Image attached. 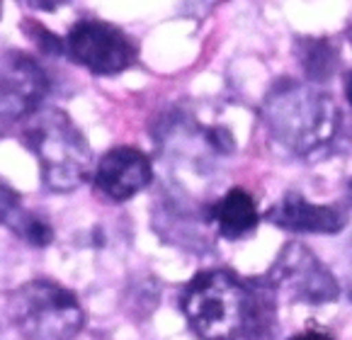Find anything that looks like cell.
I'll use <instances>...</instances> for the list:
<instances>
[{
    "label": "cell",
    "mask_w": 352,
    "mask_h": 340,
    "mask_svg": "<svg viewBox=\"0 0 352 340\" xmlns=\"http://www.w3.org/2000/svg\"><path fill=\"white\" fill-rule=\"evenodd\" d=\"M272 289L228 270H202L185 284L180 309L202 340H265L272 333Z\"/></svg>",
    "instance_id": "cell-1"
},
{
    "label": "cell",
    "mask_w": 352,
    "mask_h": 340,
    "mask_svg": "<svg viewBox=\"0 0 352 340\" xmlns=\"http://www.w3.org/2000/svg\"><path fill=\"white\" fill-rule=\"evenodd\" d=\"M260 114L270 136L296 158L326 153L340 129V107L336 100L292 78L272 85Z\"/></svg>",
    "instance_id": "cell-2"
},
{
    "label": "cell",
    "mask_w": 352,
    "mask_h": 340,
    "mask_svg": "<svg viewBox=\"0 0 352 340\" xmlns=\"http://www.w3.org/2000/svg\"><path fill=\"white\" fill-rule=\"evenodd\" d=\"M25 144L36 156L42 182L54 192H71L90 176L93 153L73 119L56 107H42L27 119Z\"/></svg>",
    "instance_id": "cell-3"
},
{
    "label": "cell",
    "mask_w": 352,
    "mask_h": 340,
    "mask_svg": "<svg viewBox=\"0 0 352 340\" xmlns=\"http://www.w3.org/2000/svg\"><path fill=\"white\" fill-rule=\"evenodd\" d=\"M10 321L25 340H73L85 326L80 301L52 279H32L10 294Z\"/></svg>",
    "instance_id": "cell-4"
},
{
    "label": "cell",
    "mask_w": 352,
    "mask_h": 340,
    "mask_svg": "<svg viewBox=\"0 0 352 340\" xmlns=\"http://www.w3.org/2000/svg\"><path fill=\"white\" fill-rule=\"evenodd\" d=\"M265 284L285 299L301 304H326L340 294L331 270L296 241H289L280 251L272 268L267 270Z\"/></svg>",
    "instance_id": "cell-5"
},
{
    "label": "cell",
    "mask_w": 352,
    "mask_h": 340,
    "mask_svg": "<svg viewBox=\"0 0 352 340\" xmlns=\"http://www.w3.org/2000/svg\"><path fill=\"white\" fill-rule=\"evenodd\" d=\"M66 52L73 61L98 76L122 73L131 66L136 54L124 32L100 20L76 22L66 36Z\"/></svg>",
    "instance_id": "cell-6"
},
{
    "label": "cell",
    "mask_w": 352,
    "mask_h": 340,
    "mask_svg": "<svg viewBox=\"0 0 352 340\" xmlns=\"http://www.w3.org/2000/svg\"><path fill=\"white\" fill-rule=\"evenodd\" d=\"M47 90L49 78L34 59L17 49L6 52L3 56V119L6 122H20L39 112Z\"/></svg>",
    "instance_id": "cell-7"
},
{
    "label": "cell",
    "mask_w": 352,
    "mask_h": 340,
    "mask_svg": "<svg viewBox=\"0 0 352 340\" xmlns=\"http://www.w3.org/2000/svg\"><path fill=\"white\" fill-rule=\"evenodd\" d=\"M153 178L151 160L131 146L109 149L95 168V187L112 202H126L148 187Z\"/></svg>",
    "instance_id": "cell-8"
},
{
    "label": "cell",
    "mask_w": 352,
    "mask_h": 340,
    "mask_svg": "<svg viewBox=\"0 0 352 340\" xmlns=\"http://www.w3.org/2000/svg\"><path fill=\"white\" fill-rule=\"evenodd\" d=\"M270 224L294 233H323L331 236L345 229L347 214L331 204H311L301 195L289 192L265 214Z\"/></svg>",
    "instance_id": "cell-9"
},
{
    "label": "cell",
    "mask_w": 352,
    "mask_h": 340,
    "mask_svg": "<svg viewBox=\"0 0 352 340\" xmlns=\"http://www.w3.org/2000/svg\"><path fill=\"white\" fill-rule=\"evenodd\" d=\"M212 219L217 224L219 236L236 241L248 233L255 231L260 222L258 206H255L253 197L241 187H231L217 204L212 206Z\"/></svg>",
    "instance_id": "cell-10"
},
{
    "label": "cell",
    "mask_w": 352,
    "mask_h": 340,
    "mask_svg": "<svg viewBox=\"0 0 352 340\" xmlns=\"http://www.w3.org/2000/svg\"><path fill=\"white\" fill-rule=\"evenodd\" d=\"M3 224L10 226L15 233H20L34 248H47L54 241L52 224L22 209L17 195L12 190H8V185H3Z\"/></svg>",
    "instance_id": "cell-11"
},
{
    "label": "cell",
    "mask_w": 352,
    "mask_h": 340,
    "mask_svg": "<svg viewBox=\"0 0 352 340\" xmlns=\"http://www.w3.org/2000/svg\"><path fill=\"white\" fill-rule=\"evenodd\" d=\"M299 56L304 63V71L316 81H326L338 66L336 49L326 39H304L299 47Z\"/></svg>",
    "instance_id": "cell-12"
},
{
    "label": "cell",
    "mask_w": 352,
    "mask_h": 340,
    "mask_svg": "<svg viewBox=\"0 0 352 340\" xmlns=\"http://www.w3.org/2000/svg\"><path fill=\"white\" fill-rule=\"evenodd\" d=\"M32 32H36V44L42 47V52H47V54H58L61 49H66V44H63L61 39H58L56 34H52L49 30H44V27H30Z\"/></svg>",
    "instance_id": "cell-13"
},
{
    "label": "cell",
    "mask_w": 352,
    "mask_h": 340,
    "mask_svg": "<svg viewBox=\"0 0 352 340\" xmlns=\"http://www.w3.org/2000/svg\"><path fill=\"white\" fill-rule=\"evenodd\" d=\"M207 141L219 151V153H228V151H233L231 134H228L226 129H221V127H209V129H207Z\"/></svg>",
    "instance_id": "cell-14"
},
{
    "label": "cell",
    "mask_w": 352,
    "mask_h": 340,
    "mask_svg": "<svg viewBox=\"0 0 352 340\" xmlns=\"http://www.w3.org/2000/svg\"><path fill=\"white\" fill-rule=\"evenodd\" d=\"M289 340H331V338H328V335H323V333H318V330H306V333L292 335Z\"/></svg>",
    "instance_id": "cell-15"
},
{
    "label": "cell",
    "mask_w": 352,
    "mask_h": 340,
    "mask_svg": "<svg viewBox=\"0 0 352 340\" xmlns=\"http://www.w3.org/2000/svg\"><path fill=\"white\" fill-rule=\"evenodd\" d=\"M345 98H347V103L352 105V71L345 76Z\"/></svg>",
    "instance_id": "cell-16"
},
{
    "label": "cell",
    "mask_w": 352,
    "mask_h": 340,
    "mask_svg": "<svg viewBox=\"0 0 352 340\" xmlns=\"http://www.w3.org/2000/svg\"><path fill=\"white\" fill-rule=\"evenodd\" d=\"M345 195H347V202H350V206H352V180L347 182V192H345Z\"/></svg>",
    "instance_id": "cell-17"
}]
</instances>
